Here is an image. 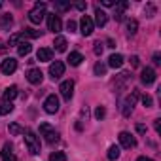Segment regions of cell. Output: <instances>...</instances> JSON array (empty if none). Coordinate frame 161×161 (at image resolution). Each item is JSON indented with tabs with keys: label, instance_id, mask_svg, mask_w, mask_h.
<instances>
[{
	"label": "cell",
	"instance_id": "cell-31",
	"mask_svg": "<svg viewBox=\"0 0 161 161\" xmlns=\"http://www.w3.org/2000/svg\"><path fill=\"white\" fill-rule=\"evenodd\" d=\"M55 10L66 12V10H70V4H66V2H55Z\"/></svg>",
	"mask_w": 161,
	"mask_h": 161
},
{
	"label": "cell",
	"instance_id": "cell-43",
	"mask_svg": "<svg viewBox=\"0 0 161 161\" xmlns=\"http://www.w3.org/2000/svg\"><path fill=\"white\" fill-rule=\"evenodd\" d=\"M136 161H153V159H150V157H144V155H142V157H138Z\"/></svg>",
	"mask_w": 161,
	"mask_h": 161
},
{
	"label": "cell",
	"instance_id": "cell-5",
	"mask_svg": "<svg viewBox=\"0 0 161 161\" xmlns=\"http://www.w3.org/2000/svg\"><path fill=\"white\" fill-rule=\"evenodd\" d=\"M61 29H63V23H61L59 15L49 14V15H47V31H51L53 34H59V32H61Z\"/></svg>",
	"mask_w": 161,
	"mask_h": 161
},
{
	"label": "cell",
	"instance_id": "cell-12",
	"mask_svg": "<svg viewBox=\"0 0 161 161\" xmlns=\"http://www.w3.org/2000/svg\"><path fill=\"white\" fill-rule=\"evenodd\" d=\"M140 80H142V84L152 86V84L155 82V70H153V68H150V66L142 68V72H140Z\"/></svg>",
	"mask_w": 161,
	"mask_h": 161
},
{
	"label": "cell",
	"instance_id": "cell-30",
	"mask_svg": "<svg viewBox=\"0 0 161 161\" xmlns=\"http://www.w3.org/2000/svg\"><path fill=\"white\" fill-rule=\"evenodd\" d=\"M104 116H106V110H104V106H97V110H95V118L101 121Z\"/></svg>",
	"mask_w": 161,
	"mask_h": 161
},
{
	"label": "cell",
	"instance_id": "cell-36",
	"mask_svg": "<svg viewBox=\"0 0 161 161\" xmlns=\"http://www.w3.org/2000/svg\"><path fill=\"white\" fill-rule=\"evenodd\" d=\"M66 29H68L70 32H74V31H76V23H74V21H68V23H66Z\"/></svg>",
	"mask_w": 161,
	"mask_h": 161
},
{
	"label": "cell",
	"instance_id": "cell-9",
	"mask_svg": "<svg viewBox=\"0 0 161 161\" xmlns=\"http://www.w3.org/2000/svg\"><path fill=\"white\" fill-rule=\"evenodd\" d=\"M59 91H61V95H63L64 101H70L72 95H74V82H72V80H66V82H63L61 87H59Z\"/></svg>",
	"mask_w": 161,
	"mask_h": 161
},
{
	"label": "cell",
	"instance_id": "cell-25",
	"mask_svg": "<svg viewBox=\"0 0 161 161\" xmlns=\"http://www.w3.org/2000/svg\"><path fill=\"white\" fill-rule=\"evenodd\" d=\"M10 135H14V136H17V135H21V133H25V129L19 125V123H10Z\"/></svg>",
	"mask_w": 161,
	"mask_h": 161
},
{
	"label": "cell",
	"instance_id": "cell-40",
	"mask_svg": "<svg viewBox=\"0 0 161 161\" xmlns=\"http://www.w3.org/2000/svg\"><path fill=\"white\" fill-rule=\"evenodd\" d=\"M86 8H87V6H86L84 2H80V4H76V10H80V12H84Z\"/></svg>",
	"mask_w": 161,
	"mask_h": 161
},
{
	"label": "cell",
	"instance_id": "cell-21",
	"mask_svg": "<svg viewBox=\"0 0 161 161\" xmlns=\"http://www.w3.org/2000/svg\"><path fill=\"white\" fill-rule=\"evenodd\" d=\"M14 25V19H12V15L10 14H4L2 17H0V27H2L4 31H10V27Z\"/></svg>",
	"mask_w": 161,
	"mask_h": 161
},
{
	"label": "cell",
	"instance_id": "cell-35",
	"mask_svg": "<svg viewBox=\"0 0 161 161\" xmlns=\"http://www.w3.org/2000/svg\"><path fill=\"white\" fill-rule=\"evenodd\" d=\"M153 129H155L157 135L161 133V119H155V121H153Z\"/></svg>",
	"mask_w": 161,
	"mask_h": 161
},
{
	"label": "cell",
	"instance_id": "cell-6",
	"mask_svg": "<svg viewBox=\"0 0 161 161\" xmlns=\"http://www.w3.org/2000/svg\"><path fill=\"white\" fill-rule=\"evenodd\" d=\"M118 138H119V144H121L123 148H127V150H131V148L136 146V138H135L131 133H127V131H121Z\"/></svg>",
	"mask_w": 161,
	"mask_h": 161
},
{
	"label": "cell",
	"instance_id": "cell-42",
	"mask_svg": "<svg viewBox=\"0 0 161 161\" xmlns=\"http://www.w3.org/2000/svg\"><path fill=\"white\" fill-rule=\"evenodd\" d=\"M2 161H15V155L12 153V155H6V157H2Z\"/></svg>",
	"mask_w": 161,
	"mask_h": 161
},
{
	"label": "cell",
	"instance_id": "cell-38",
	"mask_svg": "<svg viewBox=\"0 0 161 161\" xmlns=\"http://www.w3.org/2000/svg\"><path fill=\"white\" fill-rule=\"evenodd\" d=\"M136 131H138L140 135H144V133H146V125H142V123H138V125H136Z\"/></svg>",
	"mask_w": 161,
	"mask_h": 161
},
{
	"label": "cell",
	"instance_id": "cell-4",
	"mask_svg": "<svg viewBox=\"0 0 161 161\" xmlns=\"http://www.w3.org/2000/svg\"><path fill=\"white\" fill-rule=\"evenodd\" d=\"M93 29H95V23L89 15H84L82 21H80V32H82L84 36H91L93 34Z\"/></svg>",
	"mask_w": 161,
	"mask_h": 161
},
{
	"label": "cell",
	"instance_id": "cell-10",
	"mask_svg": "<svg viewBox=\"0 0 161 161\" xmlns=\"http://www.w3.org/2000/svg\"><path fill=\"white\" fill-rule=\"evenodd\" d=\"M63 74H64V63L55 61V63H51V64H49V76H51L53 80H59Z\"/></svg>",
	"mask_w": 161,
	"mask_h": 161
},
{
	"label": "cell",
	"instance_id": "cell-16",
	"mask_svg": "<svg viewBox=\"0 0 161 161\" xmlns=\"http://www.w3.org/2000/svg\"><path fill=\"white\" fill-rule=\"evenodd\" d=\"M68 64L70 66H80V64H82V61H84V55L82 53H78V51H72L70 55H68Z\"/></svg>",
	"mask_w": 161,
	"mask_h": 161
},
{
	"label": "cell",
	"instance_id": "cell-29",
	"mask_svg": "<svg viewBox=\"0 0 161 161\" xmlns=\"http://www.w3.org/2000/svg\"><path fill=\"white\" fill-rule=\"evenodd\" d=\"M95 74H97V76H104V74H106V64L97 63V64H95Z\"/></svg>",
	"mask_w": 161,
	"mask_h": 161
},
{
	"label": "cell",
	"instance_id": "cell-17",
	"mask_svg": "<svg viewBox=\"0 0 161 161\" xmlns=\"http://www.w3.org/2000/svg\"><path fill=\"white\" fill-rule=\"evenodd\" d=\"M121 64H123V57H121L119 53H114V55L108 57V66H112V68H121Z\"/></svg>",
	"mask_w": 161,
	"mask_h": 161
},
{
	"label": "cell",
	"instance_id": "cell-3",
	"mask_svg": "<svg viewBox=\"0 0 161 161\" xmlns=\"http://www.w3.org/2000/svg\"><path fill=\"white\" fill-rule=\"evenodd\" d=\"M40 135L46 138V142H49V144H53V142H57L59 140V133L49 125V123H40Z\"/></svg>",
	"mask_w": 161,
	"mask_h": 161
},
{
	"label": "cell",
	"instance_id": "cell-8",
	"mask_svg": "<svg viewBox=\"0 0 161 161\" xmlns=\"http://www.w3.org/2000/svg\"><path fill=\"white\" fill-rule=\"evenodd\" d=\"M15 68H17V61H15L14 57L4 59V61H2V64H0V70H2V74H6V76L14 74V72H15Z\"/></svg>",
	"mask_w": 161,
	"mask_h": 161
},
{
	"label": "cell",
	"instance_id": "cell-37",
	"mask_svg": "<svg viewBox=\"0 0 161 161\" xmlns=\"http://www.w3.org/2000/svg\"><path fill=\"white\" fill-rule=\"evenodd\" d=\"M103 6L110 8V6H116V2H114V0H103Z\"/></svg>",
	"mask_w": 161,
	"mask_h": 161
},
{
	"label": "cell",
	"instance_id": "cell-7",
	"mask_svg": "<svg viewBox=\"0 0 161 161\" xmlns=\"http://www.w3.org/2000/svg\"><path fill=\"white\" fill-rule=\"evenodd\" d=\"M136 99H138V91H133V93L125 99V103H123V116H125V118H129V116H131V112H133V106H135Z\"/></svg>",
	"mask_w": 161,
	"mask_h": 161
},
{
	"label": "cell",
	"instance_id": "cell-20",
	"mask_svg": "<svg viewBox=\"0 0 161 161\" xmlns=\"http://www.w3.org/2000/svg\"><path fill=\"white\" fill-rule=\"evenodd\" d=\"M127 8H129V2H119V4H116V15H114V17H116L118 21H121V19H123V12H125Z\"/></svg>",
	"mask_w": 161,
	"mask_h": 161
},
{
	"label": "cell",
	"instance_id": "cell-28",
	"mask_svg": "<svg viewBox=\"0 0 161 161\" xmlns=\"http://www.w3.org/2000/svg\"><path fill=\"white\" fill-rule=\"evenodd\" d=\"M21 34H23V38H25V36H29V38H38V36H40V31H34V29H25Z\"/></svg>",
	"mask_w": 161,
	"mask_h": 161
},
{
	"label": "cell",
	"instance_id": "cell-41",
	"mask_svg": "<svg viewBox=\"0 0 161 161\" xmlns=\"http://www.w3.org/2000/svg\"><path fill=\"white\" fill-rule=\"evenodd\" d=\"M131 64H133V66H138V57H136V55L131 57Z\"/></svg>",
	"mask_w": 161,
	"mask_h": 161
},
{
	"label": "cell",
	"instance_id": "cell-23",
	"mask_svg": "<svg viewBox=\"0 0 161 161\" xmlns=\"http://www.w3.org/2000/svg\"><path fill=\"white\" fill-rule=\"evenodd\" d=\"M106 157H108L110 161H116V159L119 157V146H110V148H108Z\"/></svg>",
	"mask_w": 161,
	"mask_h": 161
},
{
	"label": "cell",
	"instance_id": "cell-18",
	"mask_svg": "<svg viewBox=\"0 0 161 161\" xmlns=\"http://www.w3.org/2000/svg\"><path fill=\"white\" fill-rule=\"evenodd\" d=\"M15 97H17V87H15V86H10V87L4 91V95H2V101H4V103H12Z\"/></svg>",
	"mask_w": 161,
	"mask_h": 161
},
{
	"label": "cell",
	"instance_id": "cell-34",
	"mask_svg": "<svg viewBox=\"0 0 161 161\" xmlns=\"http://www.w3.org/2000/svg\"><path fill=\"white\" fill-rule=\"evenodd\" d=\"M103 49H104V46H103L101 42H97V44H95V47H93L95 55H103Z\"/></svg>",
	"mask_w": 161,
	"mask_h": 161
},
{
	"label": "cell",
	"instance_id": "cell-14",
	"mask_svg": "<svg viewBox=\"0 0 161 161\" xmlns=\"http://www.w3.org/2000/svg\"><path fill=\"white\" fill-rule=\"evenodd\" d=\"M106 21H108V15H106V12L104 10H101V8H97L95 10V25H99V27H104L106 25Z\"/></svg>",
	"mask_w": 161,
	"mask_h": 161
},
{
	"label": "cell",
	"instance_id": "cell-1",
	"mask_svg": "<svg viewBox=\"0 0 161 161\" xmlns=\"http://www.w3.org/2000/svg\"><path fill=\"white\" fill-rule=\"evenodd\" d=\"M25 144H27V150L32 153V155H38L40 153V138L34 135V131H31V129H27L25 133Z\"/></svg>",
	"mask_w": 161,
	"mask_h": 161
},
{
	"label": "cell",
	"instance_id": "cell-19",
	"mask_svg": "<svg viewBox=\"0 0 161 161\" xmlns=\"http://www.w3.org/2000/svg\"><path fill=\"white\" fill-rule=\"evenodd\" d=\"M31 51H32V46H31V42H19V44H17V53H19L21 57L29 55Z\"/></svg>",
	"mask_w": 161,
	"mask_h": 161
},
{
	"label": "cell",
	"instance_id": "cell-13",
	"mask_svg": "<svg viewBox=\"0 0 161 161\" xmlns=\"http://www.w3.org/2000/svg\"><path fill=\"white\" fill-rule=\"evenodd\" d=\"M27 80H29L31 84L38 86V84H42V80H44V74H42V70H40V68H31V70L27 72Z\"/></svg>",
	"mask_w": 161,
	"mask_h": 161
},
{
	"label": "cell",
	"instance_id": "cell-27",
	"mask_svg": "<svg viewBox=\"0 0 161 161\" xmlns=\"http://www.w3.org/2000/svg\"><path fill=\"white\" fill-rule=\"evenodd\" d=\"M49 161H66V155H64V152H53L49 155Z\"/></svg>",
	"mask_w": 161,
	"mask_h": 161
},
{
	"label": "cell",
	"instance_id": "cell-22",
	"mask_svg": "<svg viewBox=\"0 0 161 161\" xmlns=\"http://www.w3.org/2000/svg\"><path fill=\"white\" fill-rule=\"evenodd\" d=\"M53 46H55V49H57V51H66V38H63V36H57Z\"/></svg>",
	"mask_w": 161,
	"mask_h": 161
},
{
	"label": "cell",
	"instance_id": "cell-24",
	"mask_svg": "<svg viewBox=\"0 0 161 161\" xmlns=\"http://www.w3.org/2000/svg\"><path fill=\"white\" fill-rule=\"evenodd\" d=\"M136 31H138V21L136 19H129L127 21V32L129 34H136Z\"/></svg>",
	"mask_w": 161,
	"mask_h": 161
},
{
	"label": "cell",
	"instance_id": "cell-2",
	"mask_svg": "<svg viewBox=\"0 0 161 161\" xmlns=\"http://www.w3.org/2000/svg\"><path fill=\"white\" fill-rule=\"evenodd\" d=\"M44 15H46V2H36V6L29 12V19H31V23H34V25L42 23Z\"/></svg>",
	"mask_w": 161,
	"mask_h": 161
},
{
	"label": "cell",
	"instance_id": "cell-15",
	"mask_svg": "<svg viewBox=\"0 0 161 161\" xmlns=\"http://www.w3.org/2000/svg\"><path fill=\"white\" fill-rule=\"evenodd\" d=\"M51 57H53V51L47 49V47H40L38 53H36V59L40 63H47V61H51Z\"/></svg>",
	"mask_w": 161,
	"mask_h": 161
},
{
	"label": "cell",
	"instance_id": "cell-32",
	"mask_svg": "<svg viewBox=\"0 0 161 161\" xmlns=\"http://www.w3.org/2000/svg\"><path fill=\"white\" fill-rule=\"evenodd\" d=\"M142 104H144L146 108H150V106L153 104V101H152V97H150V95H142Z\"/></svg>",
	"mask_w": 161,
	"mask_h": 161
},
{
	"label": "cell",
	"instance_id": "cell-26",
	"mask_svg": "<svg viewBox=\"0 0 161 161\" xmlns=\"http://www.w3.org/2000/svg\"><path fill=\"white\" fill-rule=\"evenodd\" d=\"M12 110H14V104L12 103H4V101L0 103V114H2V116L4 114H10Z\"/></svg>",
	"mask_w": 161,
	"mask_h": 161
},
{
	"label": "cell",
	"instance_id": "cell-33",
	"mask_svg": "<svg viewBox=\"0 0 161 161\" xmlns=\"http://www.w3.org/2000/svg\"><path fill=\"white\" fill-rule=\"evenodd\" d=\"M14 148H12V144H4V148H2V157H6V155H12L14 152H12Z\"/></svg>",
	"mask_w": 161,
	"mask_h": 161
},
{
	"label": "cell",
	"instance_id": "cell-39",
	"mask_svg": "<svg viewBox=\"0 0 161 161\" xmlns=\"http://www.w3.org/2000/svg\"><path fill=\"white\" fill-rule=\"evenodd\" d=\"M153 63L155 64H161V55L159 53H153Z\"/></svg>",
	"mask_w": 161,
	"mask_h": 161
},
{
	"label": "cell",
	"instance_id": "cell-11",
	"mask_svg": "<svg viewBox=\"0 0 161 161\" xmlns=\"http://www.w3.org/2000/svg\"><path fill=\"white\" fill-rule=\"evenodd\" d=\"M44 110H46L47 114H55V112L59 110V99H57L55 95H49V97L44 101Z\"/></svg>",
	"mask_w": 161,
	"mask_h": 161
}]
</instances>
